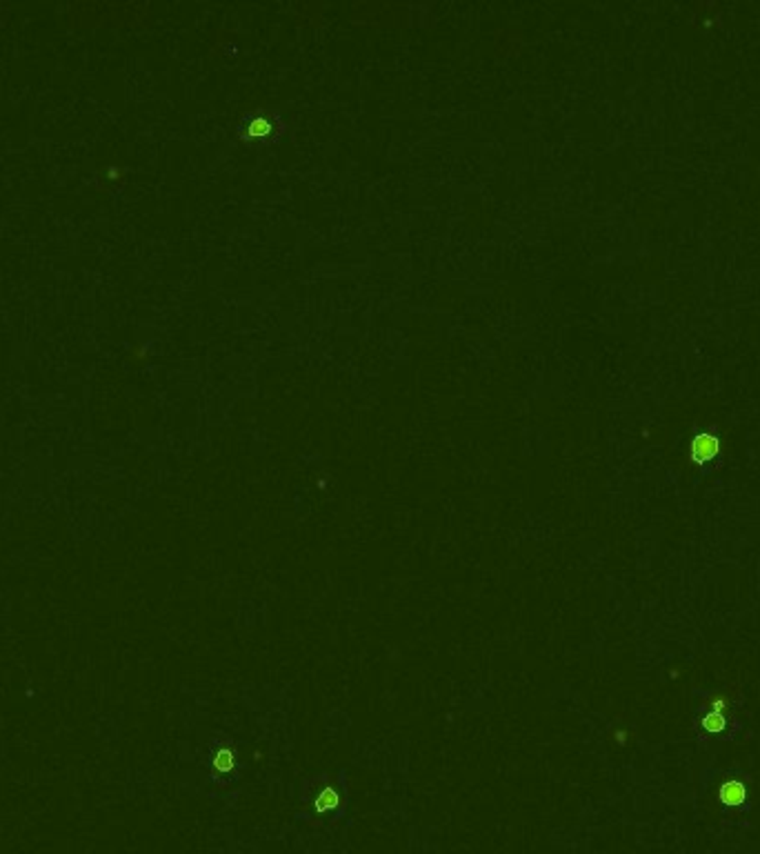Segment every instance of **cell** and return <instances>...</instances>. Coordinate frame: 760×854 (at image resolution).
I'll return each mask as SVG.
<instances>
[{
	"label": "cell",
	"instance_id": "5b68a950",
	"mask_svg": "<svg viewBox=\"0 0 760 854\" xmlns=\"http://www.w3.org/2000/svg\"><path fill=\"white\" fill-rule=\"evenodd\" d=\"M231 766H233L231 752H229V750H220V752L216 754V768H218L220 772H229Z\"/></svg>",
	"mask_w": 760,
	"mask_h": 854
},
{
	"label": "cell",
	"instance_id": "7a4b0ae2",
	"mask_svg": "<svg viewBox=\"0 0 760 854\" xmlns=\"http://www.w3.org/2000/svg\"><path fill=\"white\" fill-rule=\"evenodd\" d=\"M718 797H720V804L723 806H727V808H740V806H745V801H747V785L742 783V781H738V779H729V781H725L723 785H720V792H718Z\"/></svg>",
	"mask_w": 760,
	"mask_h": 854
},
{
	"label": "cell",
	"instance_id": "277c9868",
	"mask_svg": "<svg viewBox=\"0 0 760 854\" xmlns=\"http://www.w3.org/2000/svg\"><path fill=\"white\" fill-rule=\"evenodd\" d=\"M336 806H338V794H336L334 790H325V792L318 797V801H316V810H318V812L334 810Z\"/></svg>",
	"mask_w": 760,
	"mask_h": 854
},
{
	"label": "cell",
	"instance_id": "6da1fadb",
	"mask_svg": "<svg viewBox=\"0 0 760 854\" xmlns=\"http://www.w3.org/2000/svg\"><path fill=\"white\" fill-rule=\"evenodd\" d=\"M720 454V438L712 432H700L691 438V447H689V459L693 465L698 468H705L707 463L716 461Z\"/></svg>",
	"mask_w": 760,
	"mask_h": 854
},
{
	"label": "cell",
	"instance_id": "3957f363",
	"mask_svg": "<svg viewBox=\"0 0 760 854\" xmlns=\"http://www.w3.org/2000/svg\"><path fill=\"white\" fill-rule=\"evenodd\" d=\"M703 728L707 732H723L727 728V719L723 717V712H710L703 719Z\"/></svg>",
	"mask_w": 760,
	"mask_h": 854
}]
</instances>
